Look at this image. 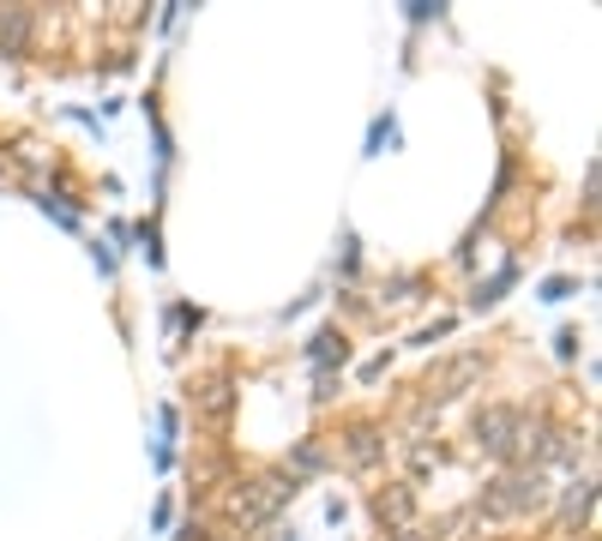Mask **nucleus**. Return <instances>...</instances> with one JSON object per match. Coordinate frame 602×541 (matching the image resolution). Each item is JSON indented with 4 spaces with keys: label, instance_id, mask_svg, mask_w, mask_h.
Returning a JSON list of instances; mask_svg holds the SVG:
<instances>
[{
    "label": "nucleus",
    "instance_id": "1",
    "mask_svg": "<svg viewBox=\"0 0 602 541\" xmlns=\"http://www.w3.org/2000/svg\"><path fill=\"white\" fill-rule=\"evenodd\" d=\"M554 493H549V475L542 470H501L482 488V500H476V518H494V523H519V518H531V511H542Z\"/></svg>",
    "mask_w": 602,
    "mask_h": 541
},
{
    "label": "nucleus",
    "instance_id": "2",
    "mask_svg": "<svg viewBox=\"0 0 602 541\" xmlns=\"http://www.w3.org/2000/svg\"><path fill=\"white\" fill-rule=\"evenodd\" d=\"M524 421H531V409H519V403H482L470 433H476V445L488 451V458L512 463L519 458V440H524Z\"/></svg>",
    "mask_w": 602,
    "mask_h": 541
},
{
    "label": "nucleus",
    "instance_id": "3",
    "mask_svg": "<svg viewBox=\"0 0 602 541\" xmlns=\"http://www.w3.org/2000/svg\"><path fill=\"white\" fill-rule=\"evenodd\" d=\"M374 523H379V535H398V530H416V488L409 481H392V488H379L374 500Z\"/></svg>",
    "mask_w": 602,
    "mask_h": 541
},
{
    "label": "nucleus",
    "instance_id": "4",
    "mask_svg": "<svg viewBox=\"0 0 602 541\" xmlns=\"http://www.w3.org/2000/svg\"><path fill=\"white\" fill-rule=\"evenodd\" d=\"M482 373V355L470 349V355H452V361H440V368L422 379V398L428 403H452V398H464V385Z\"/></svg>",
    "mask_w": 602,
    "mask_h": 541
},
{
    "label": "nucleus",
    "instance_id": "5",
    "mask_svg": "<svg viewBox=\"0 0 602 541\" xmlns=\"http://www.w3.org/2000/svg\"><path fill=\"white\" fill-rule=\"evenodd\" d=\"M344 458L356 463V470H374L379 458H386V428L379 421H344Z\"/></svg>",
    "mask_w": 602,
    "mask_h": 541
},
{
    "label": "nucleus",
    "instance_id": "6",
    "mask_svg": "<svg viewBox=\"0 0 602 541\" xmlns=\"http://www.w3.org/2000/svg\"><path fill=\"white\" fill-rule=\"evenodd\" d=\"M344 361H349V343H344V331H319V338L307 343V368H314L319 391L332 385V368H344Z\"/></svg>",
    "mask_w": 602,
    "mask_h": 541
},
{
    "label": "nucleus",
    "instance_id": "7",
    "mask_svg": "<svg viewBox=\"0 0 602 541\" xmlns=\"http://www.w3.org/2000/svg\"><path fill=\"white\" fill-rule=\"evenodd\" d=\"M37 37V12L31 7H0V54H24Z\"/></svg>",
    "mask_w": 602,
    "mask_h": 541
},
{
    "label": "nucleus",
    "instance_id": "8",
    "mask_svg": "<svg viewBox=\"0 0 602 541\" xmlns=\"http://www.w3.org/2000/svg\"><path fill=\"white\" fill-rule=\"evenodd\" d=\"M194 403L205 415H229V373H205L194 379Z\"/></svg>",
    "mask_w": 602,
    "mask_h": 541
},
{
    "label": "nucleus",
    "instance_id": "9",
    "mask_svg": "<svg viewBox=\"0 0 602 541\" xmlns=\"http://www.w3.org/2000/svg\"><path fill=\"white\" fill-rule=\"evenodd\" d=\"M591 500H596V475L572 481V488L561 493V523H579V518H591Z\"/></svg>",
    "mask_w": 602,
    "mask_h": 541
},
{
    "label": "nucleus",
    "instance_id": "10",
    "mask_svg": "<svg viewBox=\"0 0 602 541\" xmlns=\"http://www.w3.org/2000/svg\"><path fill=\"white\" fill-rule=\"evenodd\" d=\"M319 463H326V445L307 440V445H296V458H289V470H284V475H314Z\"/></svg>",
    "mask_w": 602,
    "mask_h": 541
},
{
    "label": "nucleus",
    "instance_id": "11",
    "mask_svg": "<svg viewBox=\"0 0 602 541\" xmlns=\"http://www.w3.org/2000/svg\"><path fill=\"white\" fill-rule=\"evenodd\" d=\"M512 277H519V266H501V271H494V277H488V283H482V295H476V307H494V301H501V295H506V283H512Z\"/></svg>",
    "mask_w": 602,
    "mask_h": 541
},
{
    "label": "nucleus",
    "instance_id": "12",
    "mask_svg": "<svg viewBox=\"0 0 602 541\" xmlns=\"http://www.w3.org/2000/svg\"><path fill=\"white\" fill-rule=\"evenodd\" d=\"M187 325H199V313H194V307H175V313H169V338H181Z\"/></svg>",
    "mask_w": 602,
    "mask_h": 541
},
{
    "label": "nucleus",
    "instance_id": "13",
    "mask_svg": "<svg viewBox=\"0 0 602 541\" xmlns=\"http://www.w3.org/2000/svg\"><path fill=\"white\" fill-rule=\"evenodd\" d=\"M386 541H434L428 530H398V535H386Z\"/></svg>",
    "mask_w": 602,
    "mask_h": 541
},
{
    "label": "nucleus",
    "instance_id": "14",
    "mask_svg": "<svg viewBox=\"0 0 602 541\" xmlns=\"http://www.w3.org/2000/svg\"><path fill=\"white\" fill-rule=\"evenodd\" d=\"M0 169H7V163H0Z\"/></svg>",
    "mask_w": 602,
    "mask_h": 541
}]
</instances>
